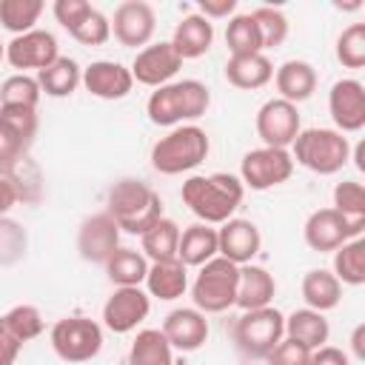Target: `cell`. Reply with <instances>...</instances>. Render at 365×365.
<instances>
[{
	"label": "cell",
	"mask_w": 365,
	"mask_h": 365,
	"mask_svg": "<svg viewBox=\"0 0 365 365\" xmlns=\"http://www.w3.org/2000/svg\"><path fill=\"white\" fill-rule=\"evenodd\" d=\"M182 202L188 205V211L205 222V225H222L225 220L234 217V211L240 208L242 197H245V185L240 177L234 174H197L188 177L182 182Z\"/></svg>",
	"instance_id": "obj_1"
},
{
	"label": "cell",
	"mask_w": 365,
	"mask_h": 365,
	"mask_svg": "<svg viewBox=\"0 0 365 365\" xmlns=\"http://www.w3.org/2000/svg\"><path fill=\"white\" fill-rule=\"evenodd\" d=\"M108 214L125 234H145L163 217L160 194L143 180H120L108 188Z\"/></svg>",
	"instance_id": "obj_2"
},
{
	"label": "cell",
	"mask_w": 365,
	"mask_h": 365,
	"mask_svg": "<svg viewBox=\"0 0 365 365\" xmlns=\"http://www.w3.org/2000/svg\"><path fill=\"white\" fill-rule=\"evenodd\" d=\"M211 91L200 80H180L165 83L157 91H151L145 103V114L154 125H177L185 120H197L208 111Z\"/></svg>",
	"instance_id": "obj_3"
},
{
	"label": "cell",
	"mask_w": 365,
	"mask_h": 365,
	"mask_svg": "<svg viewBox=\"0 0 365 365\" xmlns=\"http://www.w3.org/2000/svg\"><path fill=\"white\" fill-rule=\"evenodd\" d=\"M211 151L208 134L200 125H177L151 145V165L160 174H182L197 168Z\"/></svg>",
	"instance_id": "obj_4"
},
{
	"label": "cell",
	"mask_w": 365,
	"mask_h": 365,
	"mask_svg": "<svg viewBox=\"0 0 365 365\" xmlns=\"http://www.w3.org/2000/svg\"><path fill=\"white\" fill-rule=\"evenodd\" d=\"M294 145V163L305 165L314 174H336L351 160V143L336 128H305L297 134Z\"/></svg>",
	"instance_id": "obj_5"
},
{
	"label": "cell",
	"mask_w": 365,
	"mask_h": 365,
	"mask_svg": "<svg viewBox=\"0 0 365 365\" xmlns=\"http://www.w3.org/2000/svg\"><path fill=\"white\" fill-rule=\"evenodd\" d=\"M240 285V265L228 262L225 257H214L200 265V274L191 285L194 308L202 314H222L237 302Z\"/></svg>",
	"instance_id": "obj_6"
},
{
	"label": "cell",
	"mask_w": 365,
	"mask_h": 365,
	"mask_svg": "<svg viewBox=\"0 0 365 365\" xmlns=\"http://www.w3.org/2000/svg\"><path fill=\"white\" fill-rule=\"evenodd\" d=\"M285 336V317L277 308H257L242 311V317L234 325V342L245 356H268L277 342Z\"/></svg>",
	"instance_id": "obj_7"
},
{
	"label": "cell",
	"mask_w": 365,
	"mask_h": 365,
	"mask_svg": "<svg viewBox=\"0 0 365 365\" xmlns=\"http://www.w3.org/2000/svg\"><path fill=\"white\" fill-rule=\"evenodd\" d=\"M51 348L63 362H88L103 348V328L88 317H63L51 328Z\"/></svg>",
	"instance_id": "obj_8"
},
{
	"label": "cell",
	"mask_w": 365,
	"mask_h": 365,
	"mask_svg": "<svg viewBox=\"0 0 365 365\" xmlns=\"http://www.w3.org/2000/svg\"><path fill=\"white\" fill-rule=\"evenodd\" d=\"M294 174V157L288 148H254L240 163V180L251 191H268L274 185H282Z\"/></svg>",
	"instance_id": "obj_9"
},
{
	"label": "cell",
	"mask_w": 365,
	"mask_h": 365,
	"mask_svg": "<svg viewBox=\"0 0 365 365\" xmlns=\"http://www.w3.org/2000/svg\"><path fill=\"white\" fill-rule=\"evenodd\" d=\"M254 125H257V137L268 148H288L297 140V134L302 131L297 106L288 103V100H279V97L259 106Z\"/></svg>",
	"instance_id": "obj_10"
},
{
	"label": "cell",
	"mask_w": 365,
	"mask_h": 365,
	"mask_svg": "<svg viewBox=\"0 0 365 365\" xmlns=\"http://www.w3.org/2000/svg\"><path fill=\"white\" fill-rule=\"evenodd\" d=\"M365 222H351L334 208H319L305 220V242L314 251H336L342 242L359 237Z\"/></svg>",
	"instance_id": "obj_11"
},
{
	"label": "cell",
	"mask_w": 365,
	"mask_h": 365,
	"mask_svg": "<svg viewBox=\"0 0 365 365\" xmlns=\"http://www.w3.org/2000/svg\"><path fill=\"white\" fill-rule=\"evenodd\" d=\"M57 57H60L57 37L46 29H31L26 34H17L11 43H6V60L14 68H20V74H26V68L43 71Z\"/></svg>",
	"instance_id": "obj_12"
},
{
	"label": "cell",
	"mask_w": 365,
	"mask_h": 365,
	"mask_svg": "<svg viewBox=\"0 0 365 365\" xmlns=\"http://www.w3.org/2000/svg\"><path fill=\"white\" fill-rule=\"evenodd\" d=\"M154 29H157V14L145 0H125L114 9L111 34L117 37L120 46L125 48L145 46L154 37Z\"/></svg>",
	"instance_id": "obj_13"
},
{
	"label": "cell",
	"mask_w": 365,
	"mask_h": 365,
	"mask_svg": "<svg viewBox=\"0 0 365 365\" xmlns=\"http://www.w3.org/2000/svg\"><path fill=\"white\" fill-rule=\"evenodd\" d=\"M120 248V228L117 222L111 220L108 211H100V214H91L80 222V231H77V251L86 262H100L106 265L108 257Z\"/></svg>",
	"instance_id": "obj_14"
},
{
	"label": "cell",
	"mask_w": 365,
	"mask_h": 365,
	"mask_svg": "<svg viewBox=\"0 0 365 365\" xmlns=\"http://www.w3.org/2000/svg\"><path fill=\"white\" fill-rule=\"evenodd\" d=\"M148 311H151L148 294L140 291V285H125V288H114V294L106 299L103 322L114 334H128L148 317Z\"/></svg>",
	"instance_id": "obj_15"
},
{
	"label": "cell",
	"mask_w": 365,
	"mask_h": 365,
	"mask_svg": "<svg viewBox=\"0 0 365 365\" xmlns=\"http://www.w3.org/2000/svg\"><path fill=\"white\" fill-rule=\"evenodd\" d=\"M328 111L339 134L359 131L365 125V86L359 80H336L328 94Z\"/></svg>",
	"instance_id": "obj_16"
},
{
	"label": "cell",
	"mask_w": 365,
	"mask_h": 365,
	"mask_svg": "<svg viewBox=\"0 0 365 365\" xmlns=\"http://www.w3.org/2000/svg\"><path fill=\"white\" fill-rule=\"evenodd\" d=\"M182 68V57L177 54V48L171 43H154L137 51L134 63H131V77L143 86H165L177 71Z\"/></svg>",
	"instance_id": "obj_17"
},
{
	"label": "cell",
	"mask_w": 365,
	"mask_h": 365,
	"mask_svg": "<svg viewBox=\"0 0 365 365\" xmlns=\"http://www.w3.org/2000/svg\"><path fill=\"white\" fill-rule=\"evenodd\" d=\"M262 237L251 220L231 217L217 228V254L234 265H248L259 254Z\"/></svg>",
	"instance_id": "obj_18"
},
{
	"label": "cell",
	"mask_w": 365,
	"mask_h": 365,
	"mask_svg": "<svg viewBox=\"0 0 365 365\" xmlns=\"http://www.w3.org/2000/svg\"><path fill=\"white\" fill-rule=\"evenodd\" d=\"M88 94L100 97V100H123L131 88H134V77L131 68H125L123 63L114 60H94L83 68V80Z\"/></svg>",
	"instance_id": "obj_19"
},
{
	"label": "cell",
	"mask_w": 365,
	"mask_h": 365,
	"mask_svg": "<svg viewBox=\"0 0 365 365\" xmlns=\"http://www.w3.org/2000/svg\"><path fill=\"white\" fill-rule=\"evenodd\" d=\"M163 336L168 339L171 348L177 351H200L208 339V319L197 308H174L163 319Z\"/></svg>",
	"instance_id": "obj_20"
},
{
	"label": "cell",
	"mask_w": 365,
	"mask_h": 365,
	"mask_svg": "<svg viewBox=\"0 0 365 365\" xmlns=\"http://www.w3.org/2000/svg\"><path fill=\"white\" fill-rule=\"evenodd\" d=\"M277 294V282L274 274H268V268L262 265H240V285H237V302L242 311H257V308H268L271 299Z\"/></svg>",
	"instance_id": "obj_21"
},
{
	"label": "cell",
	"mask_w": 365,
	"mask_h": 365,
	"mask_svg": "<svg viewBox=\"0 0 365 365\" xmlns=\"http://www.w3.org/2000/svg\"><path fill=\"white\" fill-rule=\"evenodd\" d=\"M168 43L177 48V54H180L182 60L202 57V54L211 48V43H214V26H211V20H205L200 11L185 14V17L177 23L174 37H171Z\"/></svg>",
	"instance_id": "obj_22"
},
{
	"label": "cell",
	"mask_w": 365,
	"mask_h": 365,
	"mask_svg": "<svg viewBox=\"0 0 365 365\" xmlns=\"http://www.w3.org/2000/svg\"><path fill=\"white\" fill-rule=\"evenodd\" d=\"M274 83H277L279 100H288L297 106L317 91V71L305 60H285L274 71Z\"/></svg>",
	"instance_id": "obj_23"
},
{
	"label": "cell",
	"mask_w": 365,
	"mask_h": 365,
	"mask_svg": "<svg viewBox=\"0 0 365 365\" xmlns=\"http://www.w3.org/2000/svg\"><path fill=\"white\" fill-rule=\"evenodd\" d=\"M217 257V228L205 222H194L185 231H180V245H177V259L188 265H205L208 259Z\"/></svg>",
	"instance_id": "obj_24"
},
{
	"label": "cell",
	"mask_w": 365,
	"mask_h": 365,
	"mask_svg": "<svg viewBox=\"0 0 365 365\" xmlns=\"http://www.w3.org/2000/svg\"><path fill=\"white\" fill-rule=\"evenodd\" d=\"M145 288H148L151 297L171 302V299L185 294V288H188V268L180 259L151 262L148 274H145Z\"/></svg>",
	"instance_id": "obj_25"
},
{
	"label": "cell",
	"mask_w": 365,
	"mask_h": 365,
	"mask_svg": "<svg viewBox=\"0 0 365 365\" xmlns=\"http://www.w3.org/2000/svg\"><path fill=\"white\" fill-rule=\"evenodd\" d=\"M274 77V66L265 54H245V57H228L225 63V80L234 88H262L265 83H271Z\"/></svg>",
	"instance_id": "obj_26"
},
{
	"label": "cell",
	"mask_w": 365,
	"mask_h": 365,
	"mask_svg": "<svg viewBox=\"0 0 365 365\" xmlns=\"http://www.w3.org/2000/svg\"><path fill=\"white\" fill-rule=\"evenodd\" d=\"M302 299H305V305L311 311L325 314V311H331V308L339 305V299H342V282L331 271L314 268V271H308L302 277Z\"/></svg>",
	"instance_id": "obj_27"
},
{
	"label": "cell",
	"mask_w": 365,
	"mask_h": 365,
	"mask_svg": "<svg viewBox=\"0 0 365 365\" xmlns=\"http://www.w3.org/2000/svg\"><path fill=\"white\" fill-rule=\"evenodd\" d=\"M328 319L319 314V311H311V308H297L291 317H285V336L305 345L308 351L314 348H322L328 342Z\"/></svg>",
	"instance_id": "obj_28"
},
{
	"label": "cell",
	"mask_w": 365,
	"mask_h": 365,
	"mask_svg": "<svg viewBox=\"0 0 365 365\" xmlns=\"http://www.w3.org/2000/svg\"><path fill=\"white\" fill-rule=\"evenodd\" d=\"M34 80H37L40 91H46L48 97H71L74 88L83 80V68L71 57H57L51 66H46L43 71H37Z\"/></svg>",
	"instance_id": "obj_29"
},
{
	"label": "cell",
	"mask_w": 365,
	"mask_h": 365,
	"mask_svg": "<svg viewBox=\"0 0 365 365\" xmlns=\"http://www.w3.org/2000/svg\"><path fill=\"white\" fill-rule=\"evenodd\" d=\"M143 257L151 262H168L177 259V245H180V225L168 217H160L143 237Z\"/></svg>",
	"instance_id": "obj_30"
},
{
	"label": "cell",
	"mask_w": 365,
	"mask_h": 365,
	"mask_svg": "<svg viewBox=\"0 0 365 365\" xmlns=\"http://www.w3.org/2000/svg\"><path fill=\"white\" fill-rule=\"evenodd\" d=\"M171 351L160 328H143L128 348V365H174Z\"/></svg>",
	"instance_id": "obj_31"
},
{
	"label": "cell",
	"mask_w": 365,
	"mask_h": 365,
	"mask_svg": "<svg viewBox=\"0 0 365 365\" xmlns=\"http://www.w3.org/2000/svg\"><path fill=\"white\" fill-rule=\"evenodd\" d=\"M106 274H108V279H111L117 288L140 285V282H145L148 259L143 257V251H134V248H117V251L108 257V262H106Z\"/></svg>",
	"instance_id": "obj_32"
},
{
	"label": "cell",
	"mask_w": 365,
	"mask_h": 365,
	"mask_svg": "<svg viewBox=\"0 0 365 365\" xmlns=\"http://www.w3.org/2000/svg\"><path fill=\"white\" fill-rule=\"evenodd\" d=\"M331 274L345 285H362L365 282V240L362 237H354L334 251V271Z\"/></svg>",
	"instance_id": "obj_33"
},
{
	"label": "cell",
	"mask_w": 365,
	"mask_h": 365,
	"mask_svg": "<svg viewBox=\"0 0 365 365\" xmlns=\"http://www.w3.org/2000/svg\"><path fill=\"white\" fill-rule=\"evenodd\" d=\"M225 46L231 51V57H245V54H262V37H259V29L248 14H234L228 20V29H225Z\"/></svg>",
	"instance_id": "obj_34"
},
{
	"label": "cell",
	"mask_w": 365,
	"mask_h": 365,
	"mask_svg": "<svg viewBox=\"0 0 365 365\" xmlns=\"http://www.w3.org/2000/svg\"><path fill=\"white\" fill-rule=\"evenodd\" d=\"M43 9V0H0V26L14 37L26 34L34 29Z\"/></svg>",
	"instance_id": "obj_35"
},
{
	"label": "cell",
	"mask_w": 365,
	"mask_h": 365,
	"mask_svg": "<svg viewBox=\"0 0 365 365\" xmlns=\"http://www.w3.org/2000/svg\"><path fill=\"white\" fill-rule=\"evenodd\" d=\"M40 86L29 74H11L0 86V106H23V108H37L40 103Z\"/></svg>",
	"instance_id": "obj_36"
},
{
	"label": "cell",
	"mask_w": 365,
	"mask_h": 365,
	"mask_svg": "<svg viewBox=\"0 0 365 365\" xmlns=\"http://www.w3.org/2000/svg\"><path fill=\"white\" fill-rule=\"evenodd\" d=\"M257 29H259V37H262V48H277L285 43L288 37V17L274 9V6H257L251 11Z\"/></svg>",
	"instance_id": "obj_37"
},
{
	"label": "cell",
	"mask_w": 365,
	"mask_h": 365,
	"mask_svg": "<svg viewBox=\"0 0 365 365\" xmlns=\"http://www.w3.org/2000/svg\"><path fill=\"white\" fill-rule=\"evenodd\" d=\"M334 211H339L351 222H365V188H362V182H356V180L336 182Z\"/></svg>",
	"instance_id": "obj_38"
},
{
	"label": "cell",
	"mask_w": 365,
	"mask_h": 365,
	"mask_svg": "<svg viewBox=\"0 0 365 365\" xmlns=\"http://www.w3.org/2000/svg\"><path fill=\"white\" fill-rule=\"evenodd\" d=\"M3 322L9 325V331H11L23 345H26L29 339L40 336V334H43V328H46L43 314H40L34 305H14L11 311H6V314H3Z\"/></svg>",
	"instance_id": "obj_39"
},
{
	"label": "cell",
	"mask_w": 365,
	"mask_h": 365,
	"mask_svg": "<svg viewBox=\"0 0 365 365\" xmlns=\"http://www.w3.org/2000/svg\"><path fill=\"white\" fill-rule=\"evenodd\" d=\"M336 60L345 68H362L365 66V23H351L336 37Z\"/></svg>",
	"instance_id": "obj_40"
},
{
	"label": "cell",
	"mask_w": 365,
	"mask_h": 365,
	"mask_svg": "<svg viewBox=\"0 0 365 365\" xmlns=\"http://www.w3.org/2000/svg\"><path fill=\"white\" fill-rule=\"evenodd\" d=\"M71 37H74L77 43H83V46H103V43L111 37V20H108L103 11L91 9V11L83 17V23L71 31Z\"/></svg>",
	"instance_id": "obj_41"
},
{
	"label": "cell",
	"mask_w": 365,
	"mask_h": 365,
	"mask_svg": "<svg viewBox=\"0 0 365 365\" xmlns=\"http://www.w3.org/2000/svg\"><path fill=\"white\" fill-rule=\"evenodd\" d=\"M0 120L26 143L31 145L37 134V108H23V106H0Z\"/></svg>",
	"instance_id": "obj_42"
},
{
	"label": "cell",
	"mask_w": 365,
	"mask_h": 365,
	"mask_svg": "<svg viewBox=\"0 0 365 365\" xmlns=\"http://www.w3.org/2000/svg\"><path fill=\"white\" fill-rule=\"evenodd\" d=\"M265 359H268V365H308V362H311V351H308L305 345H299V342L282 336V339L277 342V348H274Z\"/></svg>",
	"instance_id": "obj_43"
},
{
	"label": "cell",
	"mask_w": 365,
	"mask_h": 365,
	"mask_svg": "<svg viewBox=\"0 0 365 365\" xmlns=\"http://www.w3.org/2000/svg\"><path fill=\"white\" fill-rule=\"evenodd\" d=\"M26 251V234L20 231V225L0 220V262H14L20 254Z\"/></svg>",
	"instance_id": "obj_44"
},
{
	"label": "cell",
	"mask_w": 365,
	"mask_h": 365,
	"mask_svg": "<svg viewBox=\"0 0 365 365\" xmlns=\"http://www.w3.org/2000/svg\"><path fill=\"white\" fill-rule=\"evenodd\" d=\"M29 145L0 120V171H11L20 160H23V151Z\"/></svg>",
	"instance_id": "obj_45"
},
{
	"label": "cell",
	"mask_w": 365,
	"mask_h": 365,
	"mask_svg": "<svg viewBox=\"0 0 365 365\" xmlns=\"http://www.w3.org/2000/svg\"><path fill=\"white\" fill-rule=\"evenodd\" d=\"M51 11H54L57 23L71 34L83 23V17L91 11V3H86V0H57Z\"/></svg>",
	"instance_id": "obj_46"
},
{
	"label": "cell",
	"mask_w": 365,
	"mask_h": 365,
	"mask_svg": "<svg viewBox=\"0 0 365 365\" xmlns=\"http://www.w3.org/2000/svg\"><path fill=\"white\" fill-rule=\"evenodd\" d=\"M20 348H23V342L9 331V325L0 317V365H14L20 356Z\"/></svg>",
	"instance_id": "obj_47"
},
{
	"label": "cell",
	"mask_w": 365,
	"mask_h": 365,
	"mask_svg": "<svg viewBox=\"0 0 365 365\" xmlns=\"http://www.w3.org/2000/svg\"><path fill=\"white\" fill-rule=\"evenodd\" d=\"M308 365H348V354L334 348V345H322L311 351V362Z\"/></svg>",
	"instance_id": "obj_48"
},
{
	"label": "cell",
	"mask_w": 365,
	"mask_h": 365,
	"mask_svg": "<svg viewBox=\"0 0 365 365\" xmlns=\"http://www.w3.org/2000/svg\"><path fill=\"white\" fill-rule=\"evenodd\" d=\"M234 9H237V0H200V14L205 20L228 17V14H234Z\"/></svg>",
	"instance_id": "obj_49"
},
{
	"label": "cell",
	"mask_w": 365,
	"mask_h": 365,
	"mask_svg": "<svg viewBox=\"0 0 365 365\" xmlns=\"http://www.w3.org/2000/svg\"><path fill=\"white\" fill-rule=\"evenodd\" d=\"M17 200H20V188H17L9 177H0V217L9 214Z\"/></svg>",
	"instance_id": "obj_50"
},
{
	"label": "cell",
	"mask_w": 365,
	"mask_h": 365,
	"mask_svg": "<svg viewBox=\"0 0 365 365\" xmlns=\"http://www.w3.org/2000/svg\"><path fill=\"white\" fill-rule=\"evenodd\" d=\"M362 336H365V325H356V331H354V336H351V345H354V354H356V359H362V356H365V348H362Z\"/></svg>",
	"instance_id": "obj_51"
},
{
	"label": "cell",
	"mask_w": 365,
	"mask_h": 365,
	"mask_svg": "<svg viewBox=\"0 0 365 365\" xmlns=\"http://www.w3.org/2000/svg\"><path fill=\"white\" fill-rule=\"evenodd\" d=\"M3 57H6V46L0 43V60H3Z\"/></svg>",
	"instance_id": "obj_52"
}]
</instances>
